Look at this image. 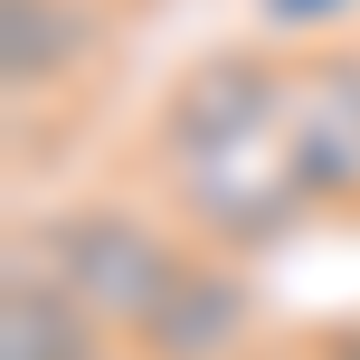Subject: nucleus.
<instances>
[{"mask_svg":"<svg viewBox=\"0 0 360 360\" xmlns=\"http://www.w3.org/2000/svg\"><path fill=\"white\" fill-rule=\"evenodd\" d=\"M0 360H114V332L95 313H76L29 256L10 247L0 266Z\"/></svg>","mask_w":360,"mask_h":360,"instance_id":"7","label":"nucleus"},{"mask_svg":"<svg viewBox=\"0 0 360 360\" xmlns=\"http://www.w3.org/2000/svg\"><path fill=\"white\" fill-rule=\"evenodd\" d=\"M256 29L266 48H313V38L360 29V0H256Z\"/></svg>","mask_w":360,"mask_h":360,"instance_id":"8","label":"nucleus"},{"mask_svg":"<svg viewBox=\"0 0 360 360\" xmlns=\"http://www.w3.org/2000/svg\"><path fill=\"white\" fill-rule=\"evenodd\" d=\"M285 76L294 48H209L162 86V114H152V171L190 162V152H218L256 124H285Z\"/></svg>","mask_w":360,"mask_h":360,"instance_id":"3","label":"nucleus"},{"mask_svg":"<svg viewBox=\"0 0 360 360\" xmlns=\"http://www.w3.org/2000/svg\"><path fill=\"white\" fill-rule=\"evenodd\" d=\"M133 360H247L266 351V294H256V266L247 256H218V247H190L180 285L152 304V323L124 342Z\"/></svg>","mask_w":360,"mask_h":360,"instance_id":"4","label":"nucleus"},{"mask_svg":"<svg viewBox=\"0 0 360 360\" xmlns=\"http://www.w3.org/2000/svg\"><path fill=\"white\" fill-rule=\"evenodd\" d=\"M95 48H105L95 0H0V86H10V105L67 95Z\"/></svg>","mask_w":360,"mask_h":360,"instance_id":"6","label":"nucleus"},{"mask_svg":"<svg viewBox=\"0 0 360 360\" xmlns=\"http://www.w3.org/2000/svg\"><path fill=\"white\" fill-rule=\"evenodd\" d=\"M247 360H313V351H247Z\"/></svg>","mask_w":360,"mask_h":360,"instance_id":"10","label":"nucleus"},{"mask_svg":"<svg viewBox=\"0 0 360 360\" xmlns=\"http://www.w3.org/2000/svg\"><path fill=\"white\" fill-rule=\"evenodd\" d=\"M285 133L323 209H360V38H313L285 76Z\"/></svg>","mask_w":360,"mask_h":360,"instance_id":"5","label":"nucleus"},{"mask_svg":"<svg viewBox=\"0 0 360 360\" xmlns=\"http://www.w3.org/2000/svg\"><path fill=\"white\" fill-rule=\"evenodd\" d=\"M304 351H313V360H360V323H332V332H313Z\"/></svg>","mask_w":360,"mask_h":360,"instance_id":"9","label":"nucleus"},{"mask_svg":"<svg viewBox=\"0 0 360 360\" xmlns=\"http://www.w3.org/2000/svg\"><path fill=\"white\" fill-rule=\"evenodd\" d=\"M10 247L29 256L76 313H95L114 342H133V332L152 323V304L180 285V266H190L199 237L180 228V218L133 209V199H67V209L10 228Z\"/></svg>","mask_w":360,"mask_h":360,"instance_id":"1","label":"nucleus"},{"mask_svg":"<svg viewBox=\"0 0 360 360\" xmlns=\"http://www.w3.org/2000/svg\"><path fill=\"white\" fill-rule=\"evenodd\" d=\"M162 190H171V218L218 256H266L285 247L304 218H323L304 162H294V133L285 124H256L218 152H190V162H162Z\"/></svg>","mask_w":360,"mask_h":360,"instance_id":"2","label":"nucleus"}]
</instances>
